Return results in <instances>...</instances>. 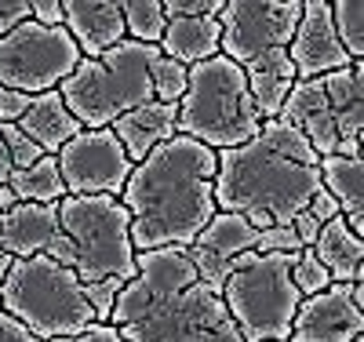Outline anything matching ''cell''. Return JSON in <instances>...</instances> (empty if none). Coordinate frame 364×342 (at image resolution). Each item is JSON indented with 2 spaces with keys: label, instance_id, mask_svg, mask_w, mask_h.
<instances>
[{
  "label": "cell",
  "instance_id": "35",
  "mask_svg": "<svg viewBox=\"0 0 364 342\" xmlns=\"http://www.w3.org/2000/svg\"><path fill=\"white\" fill-rule=\"evenodd\" d=\"M29 18V0H0V37Z\"/></svg>",
  "mask_w": 364,
  "mask_h": 342
},
{
  "label": "cell",
  "instance_id": "39",
  "mask_svg": "<svg viewBox=\"0 0 364 342\" xmlns=\"http://www.w3.org/2000/svg\"><path fill=\"white\" fill-rule=\"evenodd\" d=\"M0 342H41L37 335H29L15 317H8L4 309H0Z\"/></svg>",
  "mask_w": 364,
  "mask_h": 342
},
{
  "label": "cell",
  "instance_id": "33",
  "mask_svg": "<svg viewBox=\"0 0 364 342\" xmlns=\"http://www.w3.org/2000/svg\"><path fill=\"white\" fill-rule=\"evenodd\" d=\"M29 95L22 91H11V87H0V124H18V117L29 109Z\"/></svg>",
  "mask_w": 364,
  "mask_h": 342
},
{
  "label": "cell",
  "instance_id": "22",
  "mask_svg": "<svg viewBox=\"0 0 364 342\" xmlns=\"http://www.w3.org/2000/svg\"><path fill=\"white\" fill-rule=\"evenodd\" d=\"M314 255H317V262L328 269L331 284H353V281H360L364 244H360V237L343 223V215L321 226L317 244H314Z\"/></svg>",
  "mask_w": 364,
  "mask_h": 342
},
{
  "label": "cell",
  "instance_id": "43",
  "mask_svg": "<svg viewBox=\"0 0 364 342\" xmlns=\"http://www.w3.org/2000/svg\"><path fill=\"white\" fill-rule=\"evenodd\" d=\"M357 342H364V338H357Z\"/></svg>",
  "mask_w": 364,
  "mask_h": 342
},
{
  "label": "cell",
  "instance_id": "29",
  "mask_svg": "<svg viewBox=\"0 0 364 342\" xmlns=\"http://www.w3.org/2000/svg\"><path fill=\"white\" fill-rule=\"evenodd\" d=\"M124 284H128V281H120V277H102V281L84 284V299H87L91 309H95V324H109L113 299H117V292L124 288Z\"/></svg>",
  "mask_w": 364,
  "mask_h": 342
},
{
  "label": "cell",
  "instance_id": "26",
  "mask_svg": "<svg viewBox=\"0 0 364 342\" xmlns=\"http://www.w3.org/2000/svg\"><path fill=\"white\" fill-rule=\"evenodd\" d=\"M331 22H336L343 51L350 55L353 66H360V55H364V4L360 0H339V4H331Z\"/></svg>",
  "mask_w": 364,
  "mask_h": 342
},
{
  "label": "cell",
  "instance_id": "8",
  "mask_svg": "<svg viewBox=\"0 0 364 342\" xmlns=\"http://www.w3.org/2000/svg\"><path fill=\"white\" fill-rule=\"evenodd\" d=\"M291 255L245 252L230 262L223 306L240 331V342H288L295 309L302 302L291 284Z\"/></svg>",
  "mask_w": 364,
  "mask_h": 342
},
{
  "label": "cell",
  "instance_id": "25",
  "mask_svg": "<svg viewBox=\"0 0 364 342\" xmlns=\"http://www.w3.org/2000/svg\"><path fill=\"white\" fill-rule=\"evenodd\" d=\"M120 15H124V41L149 44V48L161 44L168 26L161 0H120Z\"/></svg>",
  "mask_w": 364,
  "mask_h": 342
},
{
  "label": "cell",
  "instance_id": "1",
  "mask_svg": "<svg viewBox=\"0 0 364 342\" xmlns=\"http://www.w3.org/2000/svg\"><path fill=\"white\" fill-rule=\"evenodd\" d=\"M109 324L124 342H240L223 295L197 277L186 247L135 252V277L117 292Z\"/></svg>",
  "mask_w": 364,
  "mask_h": 342
},
{
  "label": "cell",
  "instance_id": "12",
  "mask_svg": "<svg viewBox=\"0 0 364 342\" xmlns=\"http://www.w3.org/2000/svg\"><path fill=\"white\" fill-rule=\"evenodd\" d=\"M55 161H58V175H63L70 197H99V193L120 197V190H124V182L135 168L109 128L80 132L55 153Z\"/></svg>",
  "mask_w": 364,
  "mask_h": 342
},
{
  "label": "cell",
  "instance_id": "2",
  "mask_svg": "<svg viewBox=\"0 0 364 342\" xmlns=\"http://www.w3.org/2000/svg\"><path fill=\"white\" fill-rule=\"evenodd\" d=\"M132 223L135 252L190 247L215 215V153L171 135L139 161L117 197Z\"/></svg>",
  "mask_w": 364,
  "mask_h": 342
},
{
  "label": "cell",
  "instance_id": "17",
  "mask_svg": "<svg viewBox=\"0 0 364 342\" xmlns=\"http://www.w3.org/2000/svg\"><path fill=\"white\" fill-rule=\"evenodd\" d=\"M109 132L117 135L120 146H124L128 161L139 164V161H146L161 142H168L171 135H178V106L149 99V102L135 106L132 113L117 117V120L109 124Z\"/></svg>",
  "mask_w": 364,
  "mask_h": 342
},
{
  "label": "cell",
  "instance_id": "42",
  "mask_svg": "<svg viewBox=\"0 0 364 342\" xmlns=\"http://www.w3.org/2000/svg\"><path fill=\"white\" fill-rule=\"evenodd\" d=\"M11 269V255H0V284H4V277Z\"/></svg>",
  "mask_w": 364,
  "mask_h": 342
},
{
  "label": "cell",
  "instance_id": "36",
  "mask_svg": "<svg viewBox=\"0 0 364 342\" xmlns=\"http://www.w3.org/2000/svg\"><path fill=\"white\" fill-rule=\"evenodd\" d=\"M306 211L314 215V219H317L321 226H324V223H331V219H339V204H336V197H331V193L324 190V186H321V190L310 197Z\"/></svg>",
  "mask_w": 364,
  "mask_h": 342
},
{
  "label": "cell",
  "instance_id": "23",
  "mask_svg": "<svg viewBox=\"0 0 364 342\" xmlns=\"http://www.w3.org/2000/svg\"><path fill=\"white\" fill-rule=\"evenodd\" d=\"M321 186L336 197L343 223L360 237L364 233V168L357 157H324Z\"/></svg>",
  "mask_w": 364,
  "mask_h": 342
},
{
  "label": "cell",
  "instance_id": "32",
  "mask_svg": "<svg viewBox=\"0 0 364 342\" xmlns=\"http://www.w3.org/2000/svg\"><path fill=\"white\" fill-rule=\"evenodd\" d=\"M164 18H200L211 15L215 18L223 11V0H161Z\"/></svg>",
  "mask_w": 364,
  "mask_h": 342
},
{
  "label": "cell",
  "instance_id": "31",
  "mask_svg": "<svg viewBox=\"0 0 364 342\" xmlns=\"http://www.w3.org/2000/svg\"><path fill=\"white\" fill-rule=\"evenodd\" d=\"M255 252L259 255H291L299 252V237L291 226H269V230H259L255 237Z\"/></svg>",
  "mask_w": 364,
  "mask_h": 342
},
{
  "label": "cell",
  "instance_id": "37",
  "mask_svg": "<svg viewBox=\"0 0 364 342\" xmlns=\"http://www.w3.org/2000/svg\"><path fill=\"white\" fill-rule=\"evenodd\" d=\"M291 230L299 237V247H314L317 244V233H321V223L314 219L310 211H299L295 219H291Z\"/></svg>",
  "mask_w": 364,
  "mask_h": 342
},
{
  "label": "cell",
  "instance_id": "20",
  "mask_svg": "<svg viewBox=\"0 0 364 342\" xmlns=\"http://www.w3.org/2000/svg\"><path fill=\"white\" fill-rule=\"evenodd\" d=\"M245 80H248V95L255 102V113L262 120H277L284 99H288V91L295 87V66H291V58L288 51H266L252 62H245Z\"/></svg>",
  "mask_w": 364,
  "mask_h": 342
},
{
  "label": "cell",
  "instance_id": "4",
  "mask_svg": "<svg viewBox=\"0 0 364 342\" xmlns=\"http://www.w3.org/2000/svg\"><path fill=\"white\" fill-rule=\"evenodd\" d=\"M157 58H161L157 48L120 41L99 58H80L77 70L55 91L63 95L66 109L84 132H99L109 128L117 117L154 99L149 70H154Z\"/></svg>",
  "mask_w": 364,
  "mask_h": 342
},
{
  "label": "cell",
  "instance_id": "34",
  "mask_svg": "<svg viewBox=\"0 0 364 342\" xmlns=\"http://www.w3.org/2000/svg\"><path fill=\"white\" fill-rule=\"evenodd\" d=\"M29 18L37 26L58 29L63 26V0H29Z\"/></svg>",
  "mask_w": 364,
  "mask_h": 342
},
{
  "label": "cell",
  "instance_id": "6",
  "mask_svg": "<svg viewBox=\"0 0 364 342\" xmlns=\"http://www.w3.org/2000/svg\"><path fill=\"white\" fill-rule=\"evenodd\" d=\"M0 309L41 342L80 335L95 324V309L87 306L77 273L48 255L11 259V269L0 284Z\"/></svg>",
  "mask_w": 364,
  "mask_h": 342
},
{
  "label": "cell",
  "instance_id": "5",
  "mask_svg": "<svg viewBox=\"0 0 364 342\" xmlns=\"http://www.w3.org/2000/svg\"><path fill=\"white\" fill-rule=\"evenodd\" d=\"M262 117L248 95L245 70L215 55L190 66L186 95L178 99V135H186L211 153L245 146L259 135Z\"/></svg>",
  "mask_w": 364,
  "mask_h": 342
},
{
  "label": "cell",
  "instance_id": "38",
  "mask_svg": "<svg viewBox=\"0 0 364 342\" xmlns=\"http://www.w3.org/2000/svg\"><path fill=\"white\" fill-rule=\"evenodd\" d=\"M51 342H124L117 335V328L113 324H91L87 331H80V335H66V338H51Z\"/></svg>",
  "mask_w": 364,
  "mask_h": 342
},
{
  "label": "cell",
  "instance_id": "7",
  "mask_svg": "<svg viewBox=\"0 0 364 342\" xmlns=\"http://www.w3.org/2000/svg\"><path fill=\"white\" fill-rule=\"evenodd\" d=\"M360 99L364 73L346 66L314 80H295L277 113L281 124L295 128L317 157H357L360 161Z\"/></svg>",
  "mask_w": 364,
  "mask_h": 342
},
{
  "label": "cell",
  "instance_id": "18",
  "mask_svg": "<svg viewBox=\"0 0 364 342\" xmlns=\"http://www.w3.org/2000/svg\"><path fill=\"white\" fill-rule=\"evenodd\" d=\"M58 233V204H15L0 215V252L11 259L44 255Z\"/></svg>",
  "mask_w": 364,
  "mask_h": 342
},
{
  "label": "cell",
  "instance_id": "40",
  "mask_svg": "<svg viewBox=\"0 0 364 342\" xmlns=\"http://www.w3.org/2000/svg\"><path fill=\"white\" fill-rule=\"evenodd\" d=\"M11 157H8V146H4V139H0V186H8V178H11Z\"/></svg>",
  "mask_w": 364,
  "mask_h": 342
},
{
  "label": "cell",
  "instance_id": "3",
  "mask_svg": "<svg viewBox=\"0 0 364 342\" xmlns=\"http://www.w3.org/2000/svg\"><path fill=\"white\" fill-rule=\"evenodd\" d=\"M321 190V157L295 128L262 120L252 142L215 153V208L252 230L291 226Z\"/></svg>",
  "mask_w": 364,
  "mask_h": 342
},
{
  "label": "cell",
  "instance_id": "9",
  "mask_svg": "<svg viewBox=\"0 0 364 342\" xmlns=\"http://www.w3.org/2000/svg\"><path fill=\"white\" fill-rule=\"evenodd\" d=\"M58 233L70 240L73 273L80 284L102 277H135L132 223L117 197H63L58 201Z\"/></svg>",
  "mask_w": 364,
  "mask_h": 342
},
{
  "label": "cell",
  "instance_id": "13",
  "mask_svg": "<svg viewBox=\"0 0 364 342\" xmlns=\"http://www.w3.org/2000/svg\"><path fill=\"white\" fill-rule=\"evenodd\" d=\"M364 284H328L324 292L302 299L291 321L288 342H357L364 331L360 317Z\"/></svg>",
  "mask_w": 364,
  "mask_h": 342
},
{
  "label": "cell",
  "instance_id": "16",
  "mask_svg": "<svg viewBox=\"0 0 364 342\" xmlns=\"http://www.w3.org/2000/svg\"><path fill=\"white\" fill-rule=\"evenodd\" d=\"M63 29L80 48V58H99L113 44L124 41V15L120 0H66Z\"/></svg>",
  "mask_w": 364,
  "mask_h": 342
},
{
  "label": "cell",
  "instance_id": "10",
  "mask_svg": "<svg viewBox=\"0 0 364 342\" xmlns=\"http://www.w3.org/2000/svg\"><path fill=\"white\" fill-rule=\"evenodd\" d=\"M80 62V48L63 26L48 29L26 18L11 33L0 37V87L22 95H44L63 84Z\"/></svg>",
  "mask_w": 364,
  "mask_h": 342
},
{
  "label": "cell",
  "instance_id": "19",
  "mask_svg": "<svg viewBox=\"0 0 364 342\" xmlns=\"http://www.w3.org/2000/svg\"><path fill=\"white\" fill-rule=\"evenodd\" d=\"M15 128L33 142L44 157H55L58 149H63L70 139H77L84 128L73 120V113L66 109L63 95L58 91H44V95H33V102H29V109L18 117Z\"/></svg>",
  "mask_w": 364,
  "mask_h": 342
},
{
  "label": "cell",
  "instance_id": "28",
  "mask_svg": "<svg viewBox=\"0 0 364 342\" xmlns=\"http://www.w3.org/2000/svg\"><path fill=\"white\" fill-rule=\"evenodd\" d=\"M291 284L299 288L302 299H310V295H317V292H324V288L331 284V277H328V269L317 262L314 247H299V252H295V262H291Z\"/></svg>",
  "mask_w": 364,
  "mask_h": 342
},
{
  "label": "cell",
  "instance_id": "27",
  "mask_svg": "<svg viewBox=\"0 0 364 342\" xmlns=\"http://www.w3.org/2000/svg\"><path fill=\"white\" fill-rule=\"evenodd\" d=\"M186 77H190L186 66H178V62H171V58L161 55V58L154 62V70H149V87H154V99L178 106V99L186 95Z\"/></svg>",
  "mask_w": 364,
  "mask_h": 342
},
{
  "label": "cell",
  "instance_id": "21",
  "mask_svg": "<svg viewBox=\"0 0 364 342\" xmlns=\"http://www.w3.org/2000/svg\"><path fill=\"white\" fill-rule=\"evenodd\" d=\"M219 41H223V29L219 18L200 15V18H168L164 26V37L157 44V51L178 66H197V62H208L219 55Z\"/></svg>",
  "mask_w": 364,
  "mask_h": 342
},
{
  "label": "cell",
  "instance_id": "41",
  "mask_svg": "<svg viewBox=\"0 0 364 342\" xmlns=\"http://www.w3.org/2000/svg\"><path fill=\"white\" fill-rule=\"evenodd\" d=\"M15 204H18V201H15V193L8 190V186H0V215H8Z\"/></svg>",
  "mask_w": 364,
  "mask_h": 342
},
{
  "label": "cell",
  "instance_id": "11",
  "mask_svg": "<svg viewBox=\"0 0 364 342\" xmlns=\"http://www.w3.org/2000/svg\"><path fill=\"white\" fill-rule=\"evenodd\" d=\"M302 15V0H223L219 29V55L233 66L266 55V51H288L295 26Z\"/></svg>",
  "mask_w": 364,
  "mask_h": 342
},
{
  "label": "cell",
  "instance_id": "24",
  "mask_svg": "<svg viewBox=\"0 0 364 342\" xmlns=\"http://www.w3.org/2000/svg\"><path fill=\"white\" fill-rule=\"evenodd\" d=\"M8 190L15 193L18 204H58L66 197V182H63V175H58L55 157H41L33 168L11 171Z\"/></svg>",
  "mask_w": 364,
  "mask_h": 342
},
{
  "label": "cell",
  "instance_id": "15",
  "mask_svg": "<svg viewBox=\"0 0 364 342\" xmlns=\"http://www.w3.org/2000/svg\"><path fill=\"white\" fill-rule=\"evenodd\" d=\"M255 237H259V230H252L240 215L215 211V215H211V223L197 233V240L186 247V259L193 262L200 281L215 295H223L230 262L237 255H245V252H255Z\"/></svg>",
  "mask_w": 364,
  "mask_h": 342
},
{
  "label": "cell",
  "instance_id": "14",
  "mask_svg": "<svg viewBox=\"0 0 364 342\" xmlns=\"http://www.w3.org/2000/svg\"><path fill=\"white\" fill-rule=\"evenodd\" d=\"M288 58H291L299 80H314V77L353 66L350 55L339 44L328 0H302V15L295 26V37L288 44Z\"/></svg>",
  "mask_w": 364,
  "mask_h": 342
},
{
  "label": "cell",
  "instance_id": "30",
  "mask_svg": "<svg viewBox=\"0 0 364 342\" xmlns=\"http://www.w3.org/2000/svg\"><path fill=\"white\" fill-rule=\"evenodd\" d=\"M0 139H4V146H8V157H11V168H15V171L33 168V164L44 157V153L15 128V124H0Z\"/></svg>",
  "mask_w": 364,
  "mask_h": 342
}]
</instances>
